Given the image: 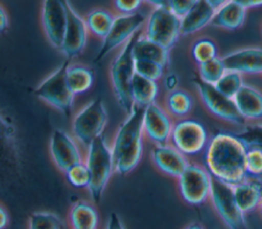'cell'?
Listing matches in <instances>:
<instances>
[{"mask_svg":"<svg viewBox=\"0 0 262 229\" xmlns=\"http://www.w3.org/2000/svg\"><path fill=\"white\" fill-rule=\"evenodd\" d=\"M247 148L234 133L217 131L203 152L204 167L214 179L234 186L247 177Z\"/></svg>","mask_w":262,"mask_h":229,"instance_id":"1","label":"cell"},{"mask_svg":"<svg viewBox=\"0 0 262 229\" xmlns=\"http://www.w3.org/2000/svg\"><path fill=\"white\" fill-rule=\"evenodd\" d=\"M143 109L134 106L117 129L110 145L115 173L120 176L130 174L141 162L145 138L142 127Z\"/></svg>","mask_w":262,"mask_h":229,"instance_id":"2","label":"cell"},{"mask_svg":"<svg viewBox=\"0 0 262 229\" xmlns=\"http://www.w3.org/2000/svg\"><path fill=\"white\" fill-rule=\"evenodd\" d=\"M84 162L90 173L88 193L94 203L101 200L103 192L115 173L114 161L106 139L101 136L87 146Z\"/></svg>","mask_w":262,"mask_h":229,"instance_id":"3","label":"cell"},{"mask_svg":"<svg viewBox=\"0 0 262 229\" xmlns=\"http://www.w3.org/2000/svg\"><path fill=\"white\" fill-rule=\"evenodd\" d=\"M151 10L141 31L148 40L171 50L181 36L180 19L167 7L166 1L149 2Z\"/></svg>","mask_w":262,"mask_h":229,"instance_id":"4","label":"cell"},{"mask_svg":"<svg viewBox=\"0 0 262 229\" xmlns=\"http://www.w3.org/2000/svg\"><path fill=\"white\" fill-rule=\"evenodd\" d=\"M136 36L137 35L130 39L120 49L110 67V78L114 93L119 104L127 114L131 113L134 108L131 96V84L133 77L135 76L132 48Z\"/></svg>","mask_w":262,"mask_h":229,"instance_id":"5","label":"cell"},{"mask_svg":"<svg viewBox=\"0 0 262 229\" xmlns=\"http://www.w3.org/2000/svg\"><path fill=\"white\" fill-rule=\"evenodd\" d=\"M107 119V111L102 100H91L73 119L72 132L75 139L87 148L94 140L102 136Z\"/></svg>","mask_w":262,"mask_h":229,"instance_id":"6","label":"cell"},{"mask_svg":"<svg viewBox=\"0 0 262 229\" xmlns=\"http://www.w3.org/2000/svg\"><path fill=\"white\" fill-rule=\"evenodd\" d=\"M70 60H66L54 72L47 76L36 88V95L67 117L72 113L75 95L67 82V68Z\"/></svg>","mask_w":262,"mask_h":229,"instance_id":"7","label":"cell"},{"mask_svg":"<svg viewBox=\"0 0 262 229\" xmlns=\"http://www.w3.org/2000/svg\"><path fill=\"white\" fill-rule=\"evenodd\" d=\"M176 181L179 195L187 204L198 207L210 199L213 177L204 165L190 162Z\"/></svg>","mask_w":262,"mask_h":229,"instance_id":"8","label":"cell"},{"mask_svg":"<svg viewBox=\"0 0 262 229\" xmlns=\"http://www.w3.org/2000/svg\"><path fill=\"white\" fill-rule=\"evenodd\" d=\"M209 140L207 128L200 121L184 118L174 122L169 143L188 157L204 152Z\"/></svg>","mask_w":262,"mask_h":229,"instance_id":"9","label":"cell"},{"mask_svg":"<svg viewBox=\"0 0 262 229\" xmlns=\"http://www.w3.org/2000/svg\"><path fill=\"white\" fill-rule=\"evenodd\" d=\"M209 200L217 216L227 229H249L246 214L237 204L232 185L213 178Z\"/></svg>","mask_w":262,"mask_h":229,"instance_id":"10","label":"cell"},{"mask_svg":"<svg viewBox=\"0 0 262 229\" xmlns=\"http://www.w3.org/2000/svg\"><path fill=\"white\" fill-rule=\"evenodd\" d=\"M202 103L218 119L236 126H246L247 121L241 116L234 99L220 93L214 85L204 82L196 74L191 79Z\"/></svg>","mask_w":262,"mask_h":229,"instance_id":"11","label":"cell"},{"mask_svg":"<svg viewBox=\"0 0 262 229\" xmlns=\"http://www.w3.org/2000/svg\"><path fill=\"white\" fill-rule=\"evenodd\" d=\"M147 15L148 14L141 10L131 15L116 14L113 26L106 37L102 40L101 47L93 59V62L96 63L100 61L112 50L119 47L122 48L130 39L137 35L144 27Z\"/></svg>","mask_w":262,"mask_h":229,"instance_id":"12","label":"cell"},{"mask_svg":"<svg viewBox=\"0 0 262 229\" xmlns=\"http://www.w3.org/2000/svg\"><path fill=\"white\" fill-rule=\"evenodd\" d=\"M174 122L164 106L157 102L148 105L143 109L142 127L144 137L154 145L169 143Z\"/></svg>","mask_w":262,"mask_h":229,"instance_id":"13","label":"cell"},{"mask_svg":"<svg viewBox=\"0 0 262 229\" xmlns=\"http://www.w3.org/2000/svg\"><path fill=\"white\" fill-rule=\"evenodd\" d=\"M68 21L66 32L62 40L60 51L67 57V60L79 56L85 49L88 40V30L85 19L73 7V5L66 1Z\"/></svg>","mask_w":262,"mask_h":229,"instance_id":"14","label":"cell"},{"mask_svg":"<svg viewBox=\"0 0 262 229\" xmlns=\"http://www.w3.org/2000/svg\"><path fill=\"white\" fill-rule=\"evenodd\" d=\"M49 151L53 164L63 173L72 166L84 161L85 156L75 137L60 129L53 131L49 143Z\"/></svg>","mask_w":262,"mask_h":229,"instance_id":"15","label":"cell"},{"mask_svg":"<svg viewBox=\"0 0 262 229\" xmlns=\"http://www.w3.org/2000/svg\"><path fill=\"white\" fill-rule=\"evenodd\" d=\"M41 21L47 40L53 47L59 50L62 45L68 21L66 1H44L41 10Z\"/></svg>","mask_w":262,"mask_h":229,"instance_id":"16","label":"cell"},{"mask_svg":"<svg viewBox=\"0 0 262 229\" xmlns=\"http://www.w3.org/2000/svg\"><path fill=\"white\" fill-rule=\"evenodd\" d=\"M150 161L159 172L174 179H177L190 163L187 156L170 143L154 145Z\"/></svg>","mask_w":262,"mask_h":229,"instance_id":"17","label":"cell"},{"mask_svg":"<svg viewBox=\"0 0 262 229\" xmlns=\"http://www.w3.org/2000/svg\"><path fill=\"white\" fill-rule=\"evenodd\" d=\"M226 71L241 75L262 74V47H247L229 52L221 57Z\"/></svg>","mask_w":262,"mask_h":229,"instance_id":"18","label":"cell"},{"mask_svg":"<svg viewBox=\"0 0 262 229\" xmlns=\"http://www.w3.org/2000/svg\"><path fill=\"white\" fill-rule=\"evenodd\" d=\"M223 1L196 0L188 13L180 19L181 36L193 35L211 25L217 8Z\"/></svg>","mask_w":262,"mask_h":229,"instance_id":"19","label":"cell"},{"mask_svg":"<svg viewBox=\"0 0 262 229\" xmlns=\"http://www.w3.org/2000/svg\"><path fill=\"white\" fill-rule=\"evenodd\" d=\"M233 191L237 204L245 214L256 211L262 202V178L247 175L233 186Z\"/></svg>","mask_w":262,"mask_h":229,"instance_id":"20","label":"cell"},{"mask_svg":"<svg viewBox=\"0 0 262 229\" xmlns=\"http://www.w3.org/2000/svg\"><path fill=\"white\" fill-rule=\"evenodd\" d=\"M246 12L247 8L243 5L242 1H223L217 8L211 25L225 30L235 31L244 25Z\"/></svg>","mask_w":262,"mask_h":229,"instance_id":"21","label":"cell"},{"mask_svg":"<svg viewBox=\"0 0 262 229\" xmlns=\"http://www.w3.org/2000/svg\"><path fill=\"white\" fill-rule=\"evenodd\" d=\"M241 116L246 120H262V92L245 84L233 98Z\"/></svg>","mask_w":262,"mask_h":229,"instance_id":"22","label":"cell"},{"mask_svg":"<svg viewBox=\"0 0 262 229\" xmlns=\"http://www.w3.org/2000/svg\"><path fill=\"white\" fill-rule=\"evenodd\" d=\"M68 222L71 229H97L99 225L98 211L92 202L77 200L69 210Z\"/></svg>","mask_w":262,"mask_h":229,"instance_id":"23","label":"cell"},{"mask_svg":"<svg viewBox=\"0 0 262 229\" xmlns=\"http://www.w3.org/2000/svg\"><path fill=\"white\" fill-rule=\"evenodd\" d=\"M132 53L134 59H147L167 66L170 61V50L145 38L141 32L136 36Z\"/></svg>","mask_w":262,"mask_h":229,"instance_id":"24","label":"cell"},{"mask_svg":"<svg viewBox=\"0 0 262 229\" xmlns=\"http://www.w3.org/2000/svg\"><path fill=\"white\" fill-rule=\"evenodd\" d=\"M115 17L116 14L112 9L105 7L91 9L84 17L89 35L102 41L108 34Z\"/></svg>","mask_w":262,"mask_h":229,"instance_id":"25","label":"cell"},{"mask_svg":"<svg viewBox=\"0 0 262 229\" xmlns=\"http://www.w3.org/2000/svg\"><path fill=\"white\" fill-rule=\"evenodd\" d=\"M159 92L158 82L135 74L131 84V96L134 106L145 108L148 105L156 103Z\"/></svg>","mask_w":262,"mask_h":229,"instance_id":"26","label":"cell"},{"mask_svg":"<svg viewBox=\"0 0 262 229\" xmlns=\"http://www.w3.org/2000/svg\"><path fill=\"white\" fill-rule=\"evenodd\" d=\"M94 72L82 63H71L67 68V82L71 92L77 96L88 92L94 84Z\"/></svg>","mask_w":262,"mask_h":229,"instance_id":"27","label":"cell"},{"mask_svg":"<svg viewBox=\"0 0 262 229\" xmlns=\"http://www.w3.org/2000/svg\"><path fill=\"white\" fill-rule=\"evenodd\" d=\"M194 100L192 95L180 88L169 91L165 97V109L176 120L186 118L192 110Z\"/></svg>","mask_w":262,"mask_h":229,"instance_id":"28","label":"cell"},{"mask_svg":"<svg viewBox=\"0 0 262 229\" xmlns=\"http://www.w3.org/2000/svg\"><path fill=\"white\" fill-rule=\"evenodd\" d=\"M28 229H62L60 218L52 212L39 211L30 215L27 224Z\"/></svg>","mask_w":262,"mask_h":229,"instance_id":"29","label":"cell"},{"mask_svg":"<svg viewBox=\"0 0 262 229\" xmlns=\"http://www.w3.org/2000/svg\"><path fill=\"white\" fill-rule=\"evenodd\" d=\"M245 84L243 75L236 72L226 71L214 86L220 93L233 99Z\"/></svg>","mask_w":262,"mask_h":229,"instance_id":"30","label":"cell"},{"mask_svg":"<svg viewBox=\"0 0 262 229\" xmlns=\"http://www.w3.org/2000/svg\"><path fill=\"white\" fill-rule=\"evenodd\" d=\"M191 56L199 64L218 57V48L216 43L209 38L198 39L191 46Z\"/></svg>","mask_w":262,"mask_h":229,"instance_id":"31","label":"cell"},{"mask_svg":"<svg viewBox=\"0 0 262 229\" xmlns=\"http://www.w3.org/2000/svg\"><path fill=\"white\" fill-rule=\"evenodd\" d=\"M226 72L221 57H216L212 60L198 65V76L206 83L215 85L223 74Z\"/></svg>","mask_w":262,"mask_h":229,"instance_id":"32","label":"cell"},{"mask_svg":"<svg viewBox=\"0 0 262 229\" xmlns=\"http://www.w3.org/2000/svg\"><path fill=\"white\" fill-rule=\"evenodd\" d=\"M63 174L68 183L74 188L88 189L90 184V173L84 161L72 166Z\"/></svg>","mask_w":262,"mask_h":229,"instance_id":"33","label":"cell"},{"mask_svg":"<svg viewBox=\"0 0 262 229\" xmlns=\"http://www.w3.org/2000/svg\"><path fill=\"white\" fill-rule=\"evenodd\" d=\"M165 68H166L165 66L152 60L134 59L135 74L145 79H149L158 82L164 77Z\"/></svg>","mask_w":262,"mask_h":229,"instance_id":"34","label":"cell"},{"mask_svg":"<svg viewBox=\"0 0 262 229\" xmlns=\"http://www.w3.org/2000/svg\"><path fill=\"white\" fill-rule=\"evenodd\" d=\"M247 147L262 148V124L246 125L239 132L234 133Z\"/></svg>","mask_w":262,"mask_h":229,"instance_id":"35","label":"cell"},{"mask_svg":"<svg viewBox=\"0 0 262 229\" xmlns=\"http://www.w3.org/2000/svg\"><path fill=\"white\" fill-rule=\"evenodd\" d=\"M246 171L248 176L262 178V148H247Z\"/></svg>","mask_w":262,"mask_h":229,"instance_id":"36","label":"cell"},{"mask_svg":"<svg viewBox=\"0 0 262 229\" xmlns=\"http://www.w3.org/2000/svg\"><path fill=\"white\" fill-rule=\"evenodd\" d=\"M142 5L141 1H121L116 0L113 2V11L117 15H131L140 11Z\"/></svg>","mask_w":262,"mask_h":229,"instance_id":"37","label":"cell"},{"mask_svg":"<svg viewBox=\"0 0 262 229\" xmlns=\"http://www.w3.org/2000/svg\"><path fill=\"white\" fill-rule=\"evenodd\" d=\"M167 7L179 19L183 18L191 9L195 1H166Z\"/></svg>","mask_w":262,"mask_h":229,"instance_id":"38","label":"cell"},{"mask_svg":"<svg viewBox=\"0 0 262 229\" xmlns=\"http://www.w3.org/2000/svg\"><path fill=\"white\" fill-rule=\"evenodd\" d=\"M105 229H126L121 218L116 214V213H112L108 216L106 225H105Z\"/></svg>","mask_w":262,"mask_h":229,"instance_id":"39","label":"cell"},{"mask_svg":"<svg viewBox=\"0 0 262 229\" xmlns=\"http://www.w3.org/2000/svg\"><path fill=\"white\" fill-rule=\"evenodd\" d=\"M164 85H165V88L168 91H172V90L177 89V85H178L177 76L173 73L166 75L165 78H164Z\"/></svg>","mask_w":262,"mask_h":229,"instance_id":"40","label":"cell"},{"mask_svg":"<svg viewBox=\"0 0 262 229\" xmlns=\"http://www.w3.org/2000/svg\"><path fill=\"white\" fill-rule=\"evenodd\" d=\"M8 25H9V19H8L7 12L5 8L0 4V34L7 30Z\"/></svg>","mask_w":262,"mask_h":229,"instance_id":"41","label":"cell"},{"mask_svg":"<svg viewBox=\"0 0 262 229\" xmlns=\"http://www.w3.org/2000/svg\"><path fill=\"white\" fill-rule=\"evenodd\" d=\"M9 225V214L5 207L0 203V229H6Z\"/></svg>","mask_w":262,"mask_h":229,"instance_id":"42","label":"cell"},{"mask_svg":"<svg viewBox=\"0 0 262 229\" xmlns=\"http://www.w3.org/2000/svg\"><path fill=\"white\" fill-rule=\"evenodd\" d=\"M243 5L248 8H257L259 6H262V0L261 1H242Z\"/></svg>","mask_w":262,"mask_h":229,"instance_id":"43","label":"cell"},{"mask_svg":"<svg viewBox=\"0 0 262 229\" xmlns=\"http://www.w3.org/2000/svg\"><path fill=\"white\" fill-rule=\"evenodd\" d=\"M183 229H205L200 223L198 222H192L190 224H188L187 226H185Z\"/></svg>","mask_w":262,"mask_h":229,"instance_id":"44","label":"cell"},{"mask_svg":"<svg viewBox=\"0 0 262 229\" xmlns=\"http://www.w3.org/2000/svg\"><path fill=\"white\" fill-rule=\"evenodd\" d=\"M258 210H259V212H260V215L262 216V202H261V204H260V207H259Z\"/></svg>","mask_w":262,"mask_h":229,"instance_id":"45","label":"cell"}]
</instances>
